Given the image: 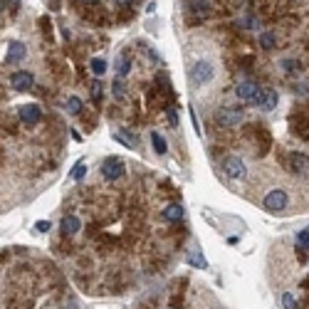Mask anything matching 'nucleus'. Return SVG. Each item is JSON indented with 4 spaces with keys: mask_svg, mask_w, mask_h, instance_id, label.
Listing matches in <instances>:
<instances>
[{
    "mask_svg": "<svg viewBox=\"0 0 309 309\" xmlns=\"http://www.w3.org/2000/svg\"><path fill=\"white\" fill-rule=\"evenodd\" d=\"M166 114H169L171 127H178V114H176V107H169V109H166Z\"/></svg>",
    "mask_w": 309,
    "mask_h": 309,
    "instance_id": "cd10ccee",
    "label": "nucleus"
},
{
    "mask_svg": "<svg viewBox=\"0 0 309 309\" xmlns=\"http://www.w3.org/2000/svg\"><path fill=\"white\" fill-rule=\"evenodd\" d=\"M302 287H304V290H309V277H307L304 282H302Z\"/></svg>",
    "mask_w": 309,
    "mask_h": 309,
    "instance_id": "2f4dec72",
    "label": "nucleus"
},
{
    "mask_svg": "<svg viewBox=\"0 0 309 309\" xmlns=\"http://www.w3.org/2000/svg\"><path fill=\"white\" fill-rule=\"evenodd\" d=\"M282 67H284V70H287V72H292V74H295V72H299V70H302V65H299L297 59H284V62H282Z\"/></svg>",
    "mask_w": 309,
    "mask_h": 309,
    "instance_id": "a878e982",
    "label": "nucleus"
},
{
    "mask_svg": "<svg viewBox=\"0 0 309 309\" xmlns=\"http://www.w3.org/2000/svg\"><path fill=\"white\" fill-rule=\"evenodd\" d=\"M215 77V67L211 59H198L196 65L191 67V82L193 87H205Z\"/></svg>",
    "mask_w": 309,
    "mask_h": 309,
    "instance_id": "f03ea898",
    "label": "nucleus"
},
{
    "mask_svg": "<svg viewBox=\"0 0 309 309\" xmlns=\"http://www.w3.org/2000/svg\"><path fill=\"white\" fill-rule=\"evenodd\" d=\"M260 47L267 50V52H270V50H275V47H277V32H272V30L262 32V35H260Z\"/></svg>",
    "mask_w": 309,
    "mask_h": 309,
    "instance_id": "a211bd4d",
    "label": "nucleus"
},
{
    "mask_svg": "<svg viewBox=\"0 0 309 309\" xmlns=\"http://www.w3.org/2000/svg\"><path fill=\"white\" fill-rule=\"evenodd\" d=\"M277 101H280V94H277L275 89H265V92H262V99H260V104H257V107H262L265 112H272V109L277 107Z\"/></svg>",
    "mask_w": 309,
    "mask_h": 309,
    "instance_id": "f8f14e48",
    "label": "nucleus"
},
{
    "mask_svg": "<svg viewBox=\"0 0 309 309\" xmlns=\"http://www.w3.org/2000/svg\"><path fill=\"white\" fill-rule=\"evenodd\" d=\"M35 230H37V233H47V230H50V220H37V223H35Z\"/></svg>",
    "mask_w": 309,
    "mask_h": 309,
    "instance_id": "7c9ffc66",
    "label": "nucleus"
},
{
    "mask_svg": "<svg viewBox=\"0 0 309 309\" xmlns=\"http://www.w3.org/2000/svg\"><path fill=\"white\" fill-rule=\"evenodd\" d=\"M116 3H119V5H127L129 0H116Z\"/></svg>",
    "mask_w": 309,
    "mask_h": 309,
    "instance_id": "72a5a7b5",
    "label": "nucleus"
},
{
    "mask_svg": "<svg viewBox=\"0 0 309 309\" xmlns=\"http://www.w3.org/2000/svg\"><path fill=\"white\" fill-rule=\"evenodd\" d=\"M5 255H8V253H5V250H3V253H0V262H3V260H5Z\"/></svg>",
    "mask_w": 309,
    "mask_h": 309,
    "instance_id": "473e14b6",
    "label": "nucleus"
},
{
    "mask_svg": "<svg viewBox=\"0 0 309 309\" xmlns=\"http://www.w3.org/2000/svg\"><path fill=\"white\" fill-rule=\"evenodd\" d=\"M188 265L200 267V270H208V260L200 255V250H191V253H188Z\"/></svg>",
    "mask_w": 309,
    "mask_h": 309,
    "instance_id": "aec40b11",
    "label": "nucleus"
},
{
    "mask_svg": "<svg viewBox=\"0 0 309 309\" xmlns=\"http://www.w3.org/2000/svg\"><path fill=\"white\" fill-rule=\"evenodd\" d=\"M223 171L228 178H233V181H242L245 176H248V169H245V161L238 158V156H228L223 161Z\"/></svg>",
    "mask_w": 309,
    "mask_h": 309,
    "instance_id": "423d86ee",
    "label": "nucleus"
},
{
    "mask_svg": "<svg viewBox=\"0 0 309 309\" xmlns=\"http://www.w3.org/2000/svg\"><path fill=\"white\" fill-rule=\"evenodd\" d=\"M161 215H163V220H169V223H178L183 218V205L181 203H173V205H169Z\"/></svg>",
    "mask_w": 309,
    "mask_h": 309,
    "instance_id": "dca6fc26",
    "label": "nucleus"
},
{
    "mask_svg": "<svg viewBox=\"0 0 309 309\" xmlns=\"http://www.w3.org/2000/svg\"><path fill=\"white\" fill-rule=\"evenodd\" d=\"M28 57V47L23 43H10V55L5 57V62L8 65H17V62H23Z\"/></svg>",
    "mask_w": 309,
    "mask_h": 309,
    "instance_id": "9b49d317",
    "label": "nucleus"
},
{
    "mask_svg": "<svg viewBox=\"0 0 309 309\" xmlns=\"http://www.w3.org/2000/svg\"><path fill=\"white\" fill-rule=\"evenodd\" d=\"M235 97H238L242 104H260V99H262V89L257 87V82L245 79V82H240V85L235 87Z\"/></svg>",
    "mask_w": 309,
    "mask_h": 309,
    "instance_id": "7ed1b4c3",
    "label": "nucleus"
},
{
    "mask_svg": "<svg viewBox=\"0 0 309 309\" xmlns=\"http://www.w3.org/2000/svg\"><path fill=\"white\" fill-rule=\"evenodd\" d=\"M124 161L119 158V156H109V158H104L101 161V176L107 178V181H119L121 176H124Z\"/></svg>",
    "mask_w": 309,
    "mask_h": 309,
    "instance_id": "39448f33",
    "label": "nucleus"
},
{
    "mask_svg": "<svg viewBox=\"0 0 309 309\" xmlns=\"http://www.w3.org/2000/svg\"><path fill=\"white\" fill-rule=\"evenodd\" d=\"M40 25H43L45 40H52V28H50V17H47V15H43V17H40Z\"/></svg>",
    "mask_w": 309,
    "mask_h": 309,
    "instance_id": "393cba45",
    "label": "nucleus"
},
{
    "mask_svg": "<svg viewBox=\"0 0 309 309\" xmlns=\"http://www.w3.org/2000/svg\"><path fill=\"white\" fill-rule=\"evenodd\" d=\"M10 85H13L15 92H30L32 87H35V77H32V72H13V77H10Z\"/></svg>",
    "mask_w": 309,
    "mask_h": 309,
    "instance_id": "1a4fd4ad",
    "label": "nucleus"
},
{
    "mask_svg": "<svg viewBox=\"0 0 309 309\" xmlns=\"http://www.w3.org/2000/svg\"><path fill=\"white\" fill-rule=\"evenodd\" d=\"M262 205H265L267 213H284L287 205H290V196L284 188H272L267 191V196L262 198Z\"/></svg>",
    "mask_w": 309,
    "mask_h": 309,
    "instance_id": "f257e3e1",
    "label": "nucleus"
},
{
    "mask_svg": "<svg viewBox=\"0 0 309 309\" xmlns=\"http://www.w3.org/2000/svg\"><path fill=\"white\" fill-rule=\"evenodd\" d=\"M5 5L10 8V13H15L20 8V0H0V8H5Z\"/></svg>",
    "mask_w": 309,
    "mask_h": 309,
    "instance_id": "c85d7f7f",
    "label": "nucleus"
},
{
    "mask_svg": "<svg viewBox=\"0 0 309 309\" xmlns=\"http://www.w3.org/2000/svg\"><path fill=\"white\" fill-rule=\"evenodd\" d=\"M85 176H87V163H82V161H79V163H74V169H72V178H74V181H82Z\"/></svg>",
    "mask_w": 309,
    "mask_h": 309,
    "instance_id": "5701e85b",
    "label": "nucleus"
},
{
    "mask_svg": "<svg viewBox=\"0 0 309 309\" xmlns=\"http://www.w3.org/2000/svg\"><path fill=\"white\" fill-rule=\"evenodd\" d=\"M114 94H116V97H121V94H124V82H121V79H119V77H116V82H114Z\"/></svg>",
    "mask_w": 309,
    "mask_h": 309,
    "instance_id": "c756f323",
    "label": "nucleus"
},
{
    "mask_svg": "<svg viewBox=\"0 0 309 309\" xmlns=\"http://www.w3.org/2000/svg\"><path fill=\"white\" fill-rule=\"evenodd\" d=\"M292 127H295V134H299L302 139H309V116L307 114L292 116Z\"/></svg>",
    "mask_w": 309,
    "mask_h": 309,
    "instance_id": "ddd939ff",
    "label": "nucleus"
},
{
    "mask_svg": "<svg viewBox=\"0 0 309 309\" xmlns=\"http://www.w3.org/2000/svg\"><path fill=\"white\" fill-rule=\"evenodd\" d=\"M139 309H146V307H139Z\"/></svg>",
    "mask_w": 309,
    "mask_h": 309,
    "instance_id": "f704fd0d",
    "label": "nucleus"
},
{
    "mask_svg": "<svg viewBox=\"0 0 309 309\" xmlns=\"http://www.w3.org/2000/svg\"><path fill=\"white\" fill-rule=\"evenodd\" d=\"M89 67H92V72H94L97 77H101V74L107 72V59H101V57H94V59L89 62Z\"/></svg>",
    "mask_w": 309,
    "mask_h": 309,
    "instance_id": "4be33fe9",
    "label": "nucleus"
},
{
    "mask_svg": "<svg viewBox=\"0 0 309 309\" xmlns=\"http://www.w3.org/2000/svg\"><path fill=\"white\" fill-rule=\"evenodd\" d=\"M151 143H154V151L158 156H166L169 154V143H166V139L158 134V131H151Z\"/></svg>",
    "mask_w": 309,
    "mask_h": 309,
    "instance_id": "f3484780",
    "label": "nucleus"
},
{
    "mask_svg": "<svg viewBox=\"0 0 309 309\" xmlns=\"http://www.w3.org/2000/svg\"><path fill=\"white\" fill-rule=\"evenodd\" d=\"M17 119H20L23 124H28V127H35V124L43 119L40 104H23V107L17 109Z\"/></svg>",
    "mask_w": 309,
    "mask_h": 309,
    "instance_id": "0eeeda50",
    "label": "nucleus"
},
{
    "mask_svg": "<svg viewBox=\"0 0 309 309\" xmlns=\"http://www.w3.org/2000/svg\"><path fill=\"white\" fill-rule=\"evenodd\" d=\"M242 116H245V114H242L240 107H223V109H218V114H215V124L223 129H233L242 121Z\"/></svg>",
    "mask_w": 309,
    "mask_h": 309,
    "instance_id": "20e7f679",
    "label": "nucleus"
},
{
    "mask_svg": "<svg viewBox=\"0 0 309 309\" xmlns=\"http://www.w3.org/2000/svg\"><path fill=\"white\" fill-rule=\"evenodd\" d=\"M287 166H290V171H295L299 176H307L309 173V156L299 154V151H292L290 158H287Z\"/></svg>",
    "mask_w": 309,
    "mask_h": 309,
    "instance_id": "9d476101",
    "label": "nucleus"
},
{
    "mask_svg": "<svg viewBox=\"0 0 309 309\" xmlns=\"http://www.w3.org/2000/svg\"><path fill=\"white\" fill-rule=\"evenodd\" d=\"M253 131V139H255V146H257V156H265L270 149H272V136L265 127H250Z\"/></svg>",
    "mask_w": 309,
    "mask_h": 309,
    "instance_id": "6e6552de",
    "label": "nucleus"
},
{
    "mask_svg": "<svg viewBox=\"0 0 309 309\" xmlns=\"http://www.w3.org/2000/svg\"><path fill=\"white\" fill-rule=\"evenodd\" d=\"M297 248H299V250H307L309 248V228H304V230L297 235Z\"/></svg>",
    "mask_w": 309,
    "mask_h": 309,
    "instance_id": "b1692460",
    "label": "nucleus"
},
{
    "mask_svg": "<svg viewBox=\"0 0 309 309\" xmlns=\"http://www.w3.org/2000/svg\"><path fill=\"white\" fill-rule=\"evenodd\" d=\"M82 109H85V104L79 101V97H70V99H67V112H70V114L79 116V114H82Z\"/></svg>",
    "mask_w": 309,
    "mask_h": 309,
    "instance_id": "412c9836",
    "label": "nucleus"
},
{
    "mask_svg": "<svg viewBox=\"0 0 309 309\" xmlns=\"http://www.w3.org/2000/svg\"><path fill=\"white\" fill-rule=\"evenodd\" d=\"M282 304H284V309H297L295 297L290 295V292H284V295H282Z\"/></svg>",
    "mask_w": 309,
    "mask_h": 309,
    "instance_id": "bb28decb",
    "label": "nucleus"
},
{
    "mask_svg": "<svg viewBox=\"0 0 309 309\" xmlns=\"http://www.w3.org/2000/svg\"><path fill=\"white\" fill-rule=\"evenodd\" d=\"M59 228H62V233H65V235H74V233H79L82 223H79V218H74V215H65Z\"/></svg>",
    "mask_w": 309,
    "mask_h": 309,
    "instance_id": "2eb2a0df",
    "label": "nucleus"
},
{
    "mask_svg": "<svg viewBox=\"0 0 309 309\" xmlns=\"http://www.w3.org/2000/svg\"><path fill=\"white\" fill-rule=\"evenodd\" d=\"M116 72H119V77L124 79L129 72H131V55L129 52H124V55L119 57V62H116Z\"/></svg>",
    "mask_w": 309,
    "mask_h": 309,
    "instance_id": "6ab92c4d",
    "label": "nucleus"
},
{
    "mask_svg": "<svg viewBox=\"0 0 309 309\" xmlns=\"http://www.w3.org/2000/svg\"><path fill=\"white\" fill-rule=\"evenodd\" d=\"M112 139H114V141H119V143H124V146H129V149H136V146H139L136 136H134L131 131H127V129H121V131H114Z\"/></svg>",
    "mask_w": 309,
    "mask_h": 309,
    "instance_id": "4468645a",
    "label": "nucleus"
}]
</instances>
